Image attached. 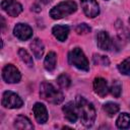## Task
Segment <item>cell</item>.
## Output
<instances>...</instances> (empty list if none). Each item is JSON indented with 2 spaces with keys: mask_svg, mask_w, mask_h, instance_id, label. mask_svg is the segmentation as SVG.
I'll return each mask as SVG.
<instances>
[{
  "mask_svg": "<svg viewBox=\"0 0 130 130\" xmlns=\"http://www.w3.org/2000/svg\"><path fill=\"white\" fill-rule=\"evenodd\" d=\"M75 104L82 125L85 127H91L95 120V109L93 105L90 102H88L85 98L80 95L76 96Z\"/></svg>",
  "mask_w": 130,
  "mask_h": 130,
  "instance_id": "1",
  "label": "cell"
},
{
  "mask_svg": "<svg viewBox=\"0 0 130 130\" xmlns=\"http://www.w3.org/2000/svg\"><path fill=\"white\" fill-rule=\"evenodd\" d=\"M40 95L43 100L48 103L58 105L61 104L64 100L63 93L58 90L53 84L49 82H43L40 86Z\"/></svg>",
  "mask_w": 130,
  "mask_h": 130,
  "instance_id": "2",
  "label": "cell"
},
{
  "mask_svg": "<svg viewBox=\"0 0 130 130\" xmlns=\"http://www.w3.org/2000/svg\"><path fill=\"white\" fill-rule=\"evenodd\" d=\"M77 10V5L73 0H67L58 3L50 10V16L53 19H60L66 17Z\"/></svg>",
  "mask_w": 130,
  "mask_h": 130,
  "instance_id": "3",
  "label": "cell"
},
{
  "mask_svg": "<svg viewBox=\"0 0 130 130\" xmlns=\"http://www.w3.org/2000/svg\"><path fill=\"white\" fill-rule=\"evenodd\" d=\"M68 62L70 65L76 67L79 70L82 71H88L89 70V63L87 58L85 57L83 51L76 47L72 49L68 54Z\"/></svg>",
  "mask_w": 130,
  "mask_h": 130,
  "instance_id": "4",
  "label": "cell"
},
{
  "mask_svg": "<svg viewBox=\"0 0 130 130\" xmlns=\"http://www.w3.org/2000/svg\"><path fill=\"white\" fill-rule=\"evenodd\" d=\"M1 103L2 106L7 109H19L23 105V101L21 100V98L17 93L10 90L4 91Z\"/></svg>",
  "mask_w": 130,
  "mask_h": 130,
  "instance_id": "5",
  "label": "cell"
},
{
  "mask_svg": "<svg viewBox=\"0 0 130 130\" xmlns=\"http://www.w3.org/2000/svg\"><path fill=\"white\" fill-rule=\"evenodd\" d=\"M2 77L7 83H17L20 81L21 74L12 64H7L2 69Z\"/></svg>",
  "mask_w": 130,
  "mask_h": 130,
  "instance_id": "6",
  "label": "cell"
},
{
  "mask_svg": "<svg viewBox=\"0 0 130 130\" xmlns=\"http://www.w3.org/2000/svg\"><path fill=\"white\" fill-rule=\"evenodd\" d=\"M1 7L9 16L12 17L19 15L22 11V5L15 0H2Z\"/></svg>",
  "mask_w": 130,
  "mask_h": 130,
  "instance_id": "7",
  "label": "cell"
},
{
  "mask_svg": "<svg viewBox=\"0 0 130 130\" xmlns=\"http://www.w3.org/2000/svg\"><path fill=\"white\" fill-rule=\"evenodd\" d=\"M80 4L84 14L88 18H93L99 15L100 7L95 0H80Z\"/></svg>",
  "mask_w": 130,
  "mask_h": 130,
  "instance_id": "8",
  "label": "cell"
},
{
  "mask_svg": "<svg viewBox=\"0 0 130 130\" xmlns=\"http://www.w3.org/2000/svg\"><path fill=\"white\" fill-rule=\"evenodd\" d=\"M13 34L18 40L26 41L31 38L32 29L29 25H27L25 23H17L13 28Z\"/></svg>",
  "mask_w": 130,
  "mask_h": 130,
  "instance_id": "9",
  "label": "cell"
},
{
  "mask_svg": "<svg viewBox=\"0 0 130 130\" xmlns=\"http://www.w3.org/2000/svg\"><path fill=\"white\" fill-rule=\"evenodd\" d=\"M63 113H64V117L65 119L70 122V123H75L78 119V111H77V107L76 104H74L73 102H68L63 108Z\"/></svg>",
  "mask_w": 130,
  "mask_h": 130,
  "instance_id": "10",
  "label": "cell"
},
{
  "mask_svg": "<svg viewBox=\"0 0 130 130\" xmlns=\"http://www.w3.org/2000/svg\"><path fill=\"white\" fill-rule=\"evenodd\" d=\"M96 46L99 49L104 50V51H109L111 50L113 46V42L109 36V34L105 30H101L96 35Z\"/></svg>",
  "mask_w": 130,
  "mask_h": 130,
  "instance_id": "11",
  "label": "cell"
},
{
  "mask_svg": "<svg viewBox=\"0 0 130 130\" xmlns=\"http://www.w3.org/2000/svg\"><path fill=\"white\" fill-rule=\"evenodd\" d=\"M92 86H93L94 92L98 95H100L101 98L106 96L109 93V91H110V88H109V85H108L107 80L104 79V78H102V77L94 78L93 83H92Z\"/></svg>",
  "mask_w": 130,
  "mask_h": 130,
  "instance_id": "12",
  "label": "cell"
},
{
  "mask_svg": "<svg viewBox=\"0 0 130 130\" xmlns=\"http://www.w3.org/2000/svg\"><path fill=\"white\" fill-rule=\"evenodd\" d=\"M32 112H34L35 118L38 121V123L45 124L48 121V111L45 105L41 103H36L32 108Z\"/></svg>",
  "mask_w": 130,
  "mask_h": 130,
  "instance_id": "13",
  "label": "cell"
},
{
  "mask_svg": "<svg viewBox=\"0 0 130 130\" xmlns=\"http://www.w3.org/2000/svg\"><path fill=\"white\" fill-rule=\"evenodd\" d=\"M52 32L58 41L65 42L69 35V26L68 25H60V24L55 25L52 28Z\"/></svg>",
  "mask_w": 130,
  "mask_h": 130,
  "instance_id": "14",
  "label": "cell"
},
{
  "mask_svg": "<svg viewBox=\"0 0 130 130\" xmlns=\"http://www.w3.org/2000/svg\"><path fill=\"white\" fill-rule=\"evenodd\" d=\"M14 128L19 130H31L34 129V125L28 118H26L25 116L19 115L14 120Z\"/></svg>",
  "mask_w": 130,
  "mask_h": 130,
  "instance_id": "15",
  "label": "cell"
},
{
  "mask_svg": "<svg viewBox=\"0 0 130 130\" xmlns=\"http://www.w3.org/2000/svg\"><path fill=\"white\" fill-rule=\"evenodd\" d=\"M29 47H30V50H31L34 56L37 59H40L41 57H43V54H44V51H45V47H44L43 42L40 39H35L30 43Z\"/></svg>",
  "mask_w": 130,
  "mask_h": 130,
  "instance_id": "16",
  "label": "cell"
},
{
  "mask_svg": "<svg viewBox=\"0 0 130 130\" xmlns=\"http://www.w3.org/2000/svg\"><path fill=\"white\" fill-rule=\"evenodd\" d=\"M57 56L55 52H49L44 60V67L47 71H53L56 68Z\"/></svg>",
  "mask_w": 130,
  "mask_h": 130,
  "instance_id": "17",
  "label": "cell"
},
{
  "mask_svg": "<svg viewBox=\"0 0 130 130\" xmlns=\"http://www.w3.org/2000/svg\"><path fill=\"white\" fill-rule=\"evenodd\" d=\"M116 125L120 129H127L130 127V115L128 113H122L119 115L116 121Z\"/></svg>",
  "mask_w": 130,
  "mask_h": 130,
  "instance_id": "18",
  "label": "cell"
},
{
  "mask_svg": "<svg viewBox=\"0 0 130 130\" xmlns=\"http://www.w3.org/2000/svg\"><path fill=\"white\" fill-rule=\"evenodd\" d=\"M103 109H104V111L106 112V114H107L109 117H113L114 115H116V114L119 112L120 107H119V105L116 104V103L109 102V103L104 104Z\"/></svg>",
  "mask_w": 130,
  "mask_h": 130,
  "instance_id": "19",
  "label": "cell"
},
{
  "mask_svg": "<svg viewBox=\"0 0 130 130\" xmlns=\"http://www.w3.org/2000/svg\"><path fill=\"white\" fill-rule=\"evenodd\" d=\"M18 56L20 57L21 61H22L24 64H26L28 67H31V66L34 65V61H32L31 56H30L24 49L20 48V49L18 50Z\"/></svg>",
  "mask_w": 130,
  "mask_h": 130,
  "instance_id": "20",
  "label": "cell"
},
{
  "mask_svg": "<svg viewBox=\"0 0 130 130\" xmlns=\"http://www.w3.org/2000/svg\"><path fill=\"white\" fill-rule=\"evenodd\" d=\"M57 82L62 88H68L70 86V84H71V79L66 73H62V74H60L58 76Z\"/></svg>",
  "mask_w": 130,
  "mask_h": 130,
  "instance_id": "21",
  "label": "cell"
},
{
  "mask_svg": "<svg viewBox=\"0 0 130 130\" xmlns=\"http://www.w3.org/2000/svg\"><path fill=\"white\" fill-rule=\"evenodd\" d=\"M118 69L123 75H130V57L122 61L118 65Z\"/></svg>",
  "mask_w": 130,
  "mask_h": 130,
  "instance_id": "22",
  "label": "cell"
},
{
  "mask_svg": "<svg viewBox=\"0 0 130 130\" xmlns=\"http://www.w3.org/2000/svg\"><path fill=\"white\" fill-rule=\"evenodd\" d=\"M110 91H111V93H112L113 96L119 98L120 94H121V91H122V86H121V84H120L117 80L114 81V82L112 83V86L110 87Z\"/></svg>",
  "mask_w": 130,
  "mask_h": 130,
  "instance_id": "23",
  "label": "cell"
},
{
  "mask_svg": "<svg viewBox=\"0 0 130 130\" xmlns=\"http://www.w3.org/2000/svg\"><path fill=\"white\" fill-rule=\"evenodd\" d=\"M91 30V28L86 23H80L75 27V31L78 35H86Z\"/></svg>",
  "mask_w": 130,
  "mask_h": 130,
  "instance_id": "24",
  "label": "cell"
},
{
  "mask_svg": "<svg viewBox=\"0 0 130 130\" xmlns=\"http://www.w3.org/2000/svg\"><path fill=\"white\" fill-rule=\"evenodd\" d=\"M93 61L95 64H101V65H106L108 66L110 61L107 57L102 56V55H93Z\"/></svg>",
  "mask_w": 130,
  "mask_h": 130,
  "instance_id": "25",
  "label": "cell"
},
{
  "mask_svg": "<svg viewBox=\"0 0 130 130\" xmlns=\"http://www.w3.org/2000/svg\"><path fill=\"white\" fill-rule=\"evenodd\" d=\"M1 21H2V29L4 28V26H5V21H4V18L1 16Z\"/></svg>",
  "mask_w": 130,
  "mask_h": 130,
  "instance_id": "26",
  "label": "cell"
},
{
  "mask_svg": "<svg viewBox=\"0 0 130 130\" xmlns=\"http://www.w3.org/2000/svg\"><path fill=\"white\" fill-rule=\"evenodd\" d=\"M129 22H130V17H129Z\"/></svg>",
  "mask_w": 130,
  "mask_h": 130,
  "instance_id": "27",
  "label": "cell"
}]
</instances>
